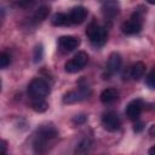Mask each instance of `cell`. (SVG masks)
Returning a JSON list of instances; mask_svg holds the SVG:
<instances>
[{"mask_svg":"<svg viewBox=\"0 0 155 155\" xmlns=\"http://www.w3.org/2000/svg\"><path fill=\"white\" fill-rule=\"evenodd\" d=\"M86 35L90 38L92 45L97 47L103 46L108 40V31L104 28L99 27L96 22L90 23V25L86 29Z\"/></svg>","mask_w":155,"mask_h":155,"instance_id":"obj_1","label":"cell"},{"mask_svg":"<svg viewBox=\"0 0 155 155\" xmlns=\"http://www.w3.org/2000/svg\"><path fill=\"white\" fill-rule=\"evenodd\" d=\"M48 93H50V85L40 78L33 79L30 84L28 85V94L30 96L31 99L45 98Z\"/></svg>","mask_w":155,"mask_h":155,"instance_id":"obj_2","label":"cell"},{"mask_svg":"<svg viewBox=\"0 0 155 155\" xmlns=\"http://www.w3.org/2000/svg\"><path fill=\"white\" fill-rule=\"evenodd\" d=\"M87 61H88L87 53L85 51H80L74 56V58H71L70 61H68L65 63V71H68V73H78L86 65Z\"/></svg>","mask_w":155,"mask_h":155,"instance_id":"obj_3","label":"cell"},{"mask_svg":"<svg viewBox=\"0 0 155 155\" xmlns=\"http://www.w3.org/2000/svg\"><path fill=\"white\" fill-rule=\"evenodd\" d=\"M91 94V90L90 87H80L75 91H70L68 93L64 94L63 97V103L65 104H73V103H78V102H81L86 98H88Z\"/></svg>","mask_w":155,"mask_h":155,"instance_id":"obj_4","label":"cell"},{"mask_svg":"<svg viewBox=\"0 0 155 155\" xmlns=\"http://www.w3.org/2000/svg\"><path fill=\"white\" fill-rule=\"evenodd\" d=\"M122 31L127 35H132V34H137L142 29V13L139 11H136L133 17L128 21H126L122 27H121Z\"/></svg>","mask_w":155,"mask_h":155,"instance_id":"obj_5","label":"cell"},{"mask_svg":"<svg viewBox=\"0 0 155 155\" xmlns=\"http://www.w3.org/2000/svg\"><path fill=\"white\" fill-rule=\"evenodd\" d=\"M102 124H103V127L107 130V131H110V132H114V131H117L120 128V125H121V121L117 116L116 113H113V111H109L107 114L103 115L102 117Z\"/></svg>","mask_w":155,"mask_h":155,"instance_id":"obj_6","label":"cell"},{"mask_svg":"<svg viewBox=\"0 0 155 155\" xmlns=\"http://www.w3.org/2000/svg\"><path fill=\"white\" fill-rule=\"evenodd\" d=\"M143 108H144V103L140 99H134L127 104L126 110H125L126 116L130 120H138L139 115L143 111Z\"/></svg>","mask_w":155,"mask_h":155,"instance_id":"obj_7","label":"cell"},{"mask_svg":"<svg viewBox=\"0 0 155 155\" xmlns=\"http://www.w3.org/2000/svg\"><path fill=\"white\" fill-rule=\"evenodd\" d=\"M87 8H85L84 6H76L74 7L70 13H69V19H70V23H74V24H80L82 23L86 17H87Z\"/></svg>","mask_w":155,"mask_h":155,"instance_id":"obj_8","label":"cell"},{"mask_svg":"<svg viewBox=\"0 0 155 155\" xmlns=\"http://www.w3.org/2000/svg\"><path fill=\"white\" fill-rule=\"evenodd\" d=\"M80 45V40L75 36H61L59 38V46L62 50L67 51V52H70V51H74L75 48H78Z\"/></svg>","mask_w":155,"mask_h":155,"instance_id":"obj_9","label":"cell"},{"mask_svg":"<svg viewBox=\"0 0 155 155\" xmlns=\"http://www.w3.org/2000/svg\"><path fill=\"white\" fill-rule=\"evenodd\" d=\"M57 134H58V131L56 130L54 126H52V125H45V126H41V127L38 130L36 137L42 138V139H45V140H50V139L54 138Z\"/></svg>","mask_w":155,"mask_h":155,"instance_id":"obj_10","label":"cell"},{"mask_svg":"<svg viewBox=\"0 0 155 155\" xmlns=\"http://www.w3.org/2000/svg\"><path fill=\"white\" fill-rule=\"evenodd\" d=\"M121 63H122V59H121L120 53L113 52L109 56V59H108V71L110 74L117 73L120 70V68H121Z\"/></svg>","mask_w":155,"mask_h":155,"instance_id":"obj_11","label":"cell"},{"mask_svg":"<svg viewBox=\"0 0 155 155\" xmlns=\"http://www.w3.org/2000/svg\"><path fill=\"white\" fill-rule=\"evenodd\" d=\"M103 15L108 18H113L119 13V4L116 0H108L103 4L102 7Z\"/></svg>","mask_w":155,"mask_h":155,"instance_id":"obj_12","label":"cell"},{"mask_svg":"<svg viewBox=\"0 0 155 155\" xmlns=\"http://www.w3.org/2000/svg\"><path fill=\"white\" fill-rule=\"evenodd\" d=\"M117 97H119V92L115 88H105L102 91V93L99 96L101 102L104 104H109V103L115 102L117 99Z\"/></svg>","mask_w":155,"mask_h":155,"instance_id":"obj_13","label":"cell"},{"mask_svg":"<svg viewBox=\"0 0 155 155\" xmlns=\"http://www.w3.org/2000/svg\"><path fill=\"white\" fill-rule=\"evenodd\" d=\"M145 73V64L143 62H137L131 68V78L134 80L140 79Z\"/></svg>","mask_w":155,"mask_h":155,"instance_id":"obj_14","label":"cell"},{"mask_svg":"<svg viewBox=\"0 0 155 155\" xmlns=\"http://www.w3.org/2000/svg\"><path fill=\"white\" fill-rule=\"evenodd\" d=\"M52 24L57 25V27H62V25H68L70 24V19H69V15L63 13V12H58L52 17Z\"/></svg>","mask_w":155,"mask_h":155,"instance_id":"obj_15","label":"cell"},{"mask_svg":"<svg viewBox=\"0 0 155 155\" xmlns=\"http://www.w3.org/2000/svg\"><path fill=\"white\" fill-rule=\"evenodd\" d=\"M31 108H33V110H35L38 113H44L47 110L48 103L44 98H34L31 101Z\"/></svg>","mask_w":155,"mask_h":155,"instance_id":"obj_16","label":"cell"},{"mask_svg":"<svg viewBox=\"0 0 155 155\" xmlns=\"http://www.w3.org/2000/svg\"><path fill=\"white\" fill-rule=\"evenodd\" d=\"M48 15H50V7L45 6V5L40 6L34 13V21L35 22H42L48 17Z\"/></svg>","mask_w":155,"mask_h":155,"instance_id":"obj_17","label":"cell"},{"mask_svg":"<svg viewBox=\"0 0 155 155\" xmlns=\"http://www.w3.org/2000/svg\"><path fill=\"white\" fill-rule=\"evenodd\" d=\"M91 145H92L91 139H90V138H84V139L79 143V145H78V148H76V151H79V153H86V151L90 150Z\"/></svg>","mask_w":155,"mask_h":155,"instance_id":"obj_18","label":"cell"},{"mask_svg":"<svg viewBox=\"0 0 155 155\" xmlns=\"http://www.w3.org/2000/svg\"><path fill=\"white\" fill-rule=\"evenodd\" d=\"M42 56H44V50H42V46L41 45H38L35 48H34V62L35 63H39L41 59H42Z\"/></svg>","mask_w":155,"mask_h":155,"instance_id":"obj_19","label":"cell"},{"mask_svg":"<svg viewBox=\"0 0 155 155\" xmlns=\"http://www.w3.org/2000/svg\"><path fill=\"white\" fill-rule=\"evenodd\" d=\"M10 56L5 52H0V69L6 68L10 64Z\"/></svg>","mask_w":155,"mask_h":155,"instance_id":"obj_20","label":"cell"},{"mask_svg":"<svg viewBox=\"0 0 155 155\" xmlns=\"http://www.w3.org/2000/svg\"><path fill=\"white\" fill-rule=\"evenodd\" d=\"M154 69L153 70H150V73L148 74V76H147V80H145V82H147V85L150 87V88H154L155 87V82H154Z\"/></svg>","mask_w":155,"mask_h":155,"instance_id":"obj_21","label":"cell"},{"mask_svg":"<svg viewBox=\"0 0 155 155\" xmlns=\"http://www.w3.org/2000/svg\"><path fill=\"white\" fill-rule=\"evenodd\" d=\"M86 115H84V114H80V115H76V116H74V119H73V121L75 122V124H84L85 121H86Z\"/></svg>","mask_w":155,"mask_h":155,"instance_id":"obj_22","label":"cell"},{"mask_svg":"<svg viewBox=\"0 0 155 155\" xmlns=\"http://www.w3.org/2000/svg\"><path fill=\"white\" fill-rule=\"evenodd\" d=\"M143 128H144V122H142V121H137L133 126L134 132H140V131H143Z\"/></svg>","mask_w":155,"mask_h":155,"instance_id":"obj_23","label":"cell"},{"mask_svg":"<svg viewBox=\"0 0 155 155\" xmlns=\"http://www.w3.org/2000/svg\"><path fill=\"white\" fill-rule=\"evenodd\" d=\"M6 150H7V143H6V140L0 139V154L6 153Z\"/></svg>","mask_w":155,"mask_h":155,"instance_id":"obj_24","label":"cell"},{"mask_svg":"<svg viewBox=\"0 0 155 155\" xmlns=\"http://www.w3.org/2000/svg\"><path fill=\"white\" fill-rule=\"evenodd\" d=\"M154 131H155V126L151 125V127H150V136H151V137L154 136Z\"/></svg>","mask_w":155,"mask_h":155,"instance_id":"obj_25","label":"cell"},{"mask_svg":"<svg viewBox=\"0 0 155 155\" xmlns=\"http://www.w3.org/2000/svg\"><path fill=\"white\" fill-rule=\"evenodd\" d=\"M148 2H149V4H151V5H153V4H155V0H148Z\"/></svg>","mask_w":155,"mask_h":155,"instance_id":"obj_26","label":"cell"},{"mask_svg":"<svg viewBox=\"0 0 155 155\" xmlns=\"http://www.w3.org/2000/svg\"><path fill=\"white\" fill-rule=\"evenodd\" d=\"M153 153H154V148H151V149L149 150V154H153Z\"/></svg>","mask_w":155,"mask_h":155,"instance_id":"obj_27","label":"cell"}]
</instances>
